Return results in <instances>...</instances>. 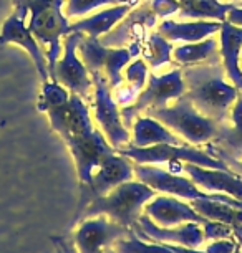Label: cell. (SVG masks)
Instances as JSON below:
<instances>
[{
  "instance_id": "obj_40",
  "label": "cell",
  "mask_w": 242,
  "mask_h": 253,
  "mask_svg": "<svg viewBox=\"0 0 242 253\" xmlns=\"http://www.w3.org/2000/svg\"><path fill=\"white\" fill-rule=\"evenodd\" d=\"M13 2H17V0H13Z\"/></svg>"
},
{
  "instance_id": "obj_1",
  "label": "cell",
  "mask_w": 242,
  "mask_h": 253,
  "mask_svg": "<svg viewBox=\"0 0 242 253\" xmlns=\"http://www.w3.org/2000/svg\"><path fill=\"white\" fill-rule=\"evenodd\" d=\"M186 84L184 94L194 108L206 118L224 124L229 118L232 104L239 98V88L224 80L226 70L221 56L206 63L188 65L181 70Z\"/></svg>"
},
{
  "instance_id": "obj_31",
  "label": "cell",
  "mask_w": 242,
  "mask_h": 253,
  "mask_svg": "<svg viewBox=\"0 0 242 253\" xmlns=\"http://www.w3.org/2000/svg\"><path fill=\"white\" fill-rule=\"evenodd\" d=\"M146 76H148V68L143 60H136L126 68V80L130 83V94L131 98H138V94L143 91Z\"/></svg>"
},
{
  "instance_id": "obj_16",
  "label": "cell",
  "mask_w": 242,
  "mask_h": 253,
  "mask_svg": "<svg viewBox=\"0 0 242 253\" xmlns=\"http://www.w3.org/2000/svg\"><path fill=\"white\" fill-rule=\"evenodd\" d=\"M183 172L189 175L197 187L204 190H217L224 192L231 197L242 200V179L237 174H232V170H221V169H209V167H201L196 164H181Z\"/></svg>"
},
{
  "instance_id": "obj_35",
  "label": "cell",
  "mask_w": 242,
  "mask_h": 253,
  "mask_svg": "<svg viewBox=\"0 0 242 253\" xmlns=\"http://www.w3.org/2000/svg\"><path fill=\"white\" fill-rule=\"evenodd\" d=\"M221 161L226 162L227 167H229V170H234V172L242 175V161H237V159H234V157H227V156L222 157Z\"/></svg>"
},
{
  "instance_id": "obj_5",
  "label": "cell",
  "mask_w": 242,
  "mask_h": 253,
  "mask_svg": "<svg viewBox=\"0 0 242 253\" xmlns=\"http://www.w3.org/2000/svg\"><path fill=\"white\" fill-rule=\"evenodd\" d=\"M133 169H135L136 177L141 182H145L154 190H161V192L178 195V197H184L189 200H196V199L217 200V202H224L242 209V202L239 199L231 197L227 194H206L191 179L181 177V175L169 172V170L159 169V167H153V166H143L140 162H133Z\"/></svg>"
},
{
  "instance_id": "obj_12",
  "label": "cell",
  "mask_w": 242,
  "mask_h": 253,
  "mask_svg": "<svg viewBox=\"0 0 242 253\" xmlns=\"http://www.w3.org/2000/svg\"><path fill=\"white\" fill-rule=\"evenodd\" d=\"M135 169H133V162L128 161L125 156L111 154L93 170L92 180L87 185H82V202L80 205H88L93 199L106 195L116 189L118 185L133 179Z\"/></svg>"
},
{
  "instance_id": "obj_25",
  "label": "cell",
  "mask_w": 242,
  "mask_h": 253,
  "mask_svg": "<svg viewBox=\"0 0 242 253\" xmlns=\"http://www.w3.org/2000/svg\"><path fill=\"white\" fill-rule=\"evenodd\" d=\"M171 56L179 65L188 66V65H199V63H206L209 60H214L217 56H221V51L216 38L207 37L201 42L176 46V48H173Z\"/></svg>"
},
{
  "instance_id": "obj_2",
  "label": "cell",
  "mask_w": 242,
  "mask_h": 253,
  "mask_svg": "<svg viewBox=\"0 0 242 253\" xmlns=\"http://www.w3.org/2000/svg\"><path fill=\"white\" fill-rule=\"evenodd\" d=\"M15 12L28 20V30L39 43L47 46V63L48 75L53 71L55 63L60 60L61 38L72 33L70 25L63 13V0H17Z\"/></svg>"
},
{
  "instance_id": "obj_22",
  "label": "cell",
  "mask_w": 242,
  "mask_h": 253,
  "mask_svg": "<svg viewBox=\"0 0 242 253\" xmlns=\"http://www.w3.org/2000/svg\"><path fill=\"white\" fill-rule=\"evenodd\" d=\"M232 126L221 124V132L214 139V147L222 157H237L242 156V94L236 99L231 109Z\"/></svg>"
},
{
  "instance_id": "obj_9",
  "label": "cell",
  "mask_w": 242,
  "mask_h": 253,
  "mask_svg": "<svg viewBox=\"0 0 242 253\" xmlns=\"http://www.w3.org/2000/svg\"><path fill=\"white\" fill-rule=\"evenodd\" d=\"M83 33L72 32L63 37V58L55 63L53 71L50 73L51 81H56L61 86L82 98L90 96V89L93 88V78L83 65V61L77 56V46Z\"/></svg>"
},
{
  "instance_id": "obj_4",
  "label": "cell",
  "mask_w": 242,
  "mask_h": 253,
  "mask_svg": "<svg viewBox=\"0 0 242 253\" xmlns=\"http://www.w3.org/2000/svg\"><path fill=\"white\" fill-rule=\"evenodd\" d=\"M146 116L158 119L166 127L186 137L193 144H204L214 141L221 132V124L206 118L194 108L186 94L176 98L173 106H159L145 109Z\"/></svg>"
},
{
  "instance_id": "obj_3",
  "label": "cell",
  "mask_w": 242,
  "mask_h": 253,
  "mask_svg": "<svg viewBox=\"0 0 242 253\" xmlns=\"http://www.w3.org/2000/svg\"><path fill=\"white\" fill-rule=\"evenodd\" d=\"M156 190L141 180H128L113 189L106 195L93 199L83 210V218L93 215H108L123 227H133L140 217L143 205L154 197Z\"/></svg>"
},
{
  "instance_id": "obj_11",
  "label": "cell",
  "mask_w": 242,
  "mask_h": 253,
  "mask_svg": "<svg viewBox=\"0 0 242 253\" xmlns=\"http://www.w3.org/2000/svg\"><path fill=\"white\" fill-rule=\"evenodd\" d=\"M92 78L95 88V118H97L98 124L101 126L105 137L111 144L113 149H121L123 146L130 142L131 134L128 131V127L123 124L121 114L118 111L115 99L111 96L105 75L95 73L92 75Z\"/></svg>"
},
{
  "instance_id": "obj_14",
  "label": "cell",
  "mask_w": 242,
  "mask_h": 253,
  "mask_svg": "<svg viewBox=\"0 0 242 253\" xmlns=\"http://www.w3.org/2000/svg\"><path fill=\"white\" fill-rule=\"evenodd\" d=\"M72 151L77 164L78 177L82 185H87L92 180V174L97 167L106 159L108 156L115 154V149L101 134V131L93 129L92 134L82 137V139L72 141L66 144Z\"/></svg>"
},
{
  "instance_id": "obj_23",
  "label": "cell",
  "mask_w": 242,
  "mask_h": 253,
  "mask_svg": "<svg viewBox=\"0 0 242 253\" xmlns=\"http://www.w3.org/2000/svg\"><path fill=\"white\" fill-rule=\"evenodd\" d=\"M133 146L136 147H146L154 144H181V141L174 136V132L169 131L163 123L158 119L143 116L136 118L133 124Z\"/></svg>"
},
{
  "instance_id": "obj_19",
  "label": "cell",
  "mask_w": 242,
  "mask_h": 253,
  "mask_svg": "<svg viewBox=\"0 0 242 253\" xmlns=\"http://www.w3.org/2000/svg\"><path fill=\"white\" fill-rule=\"evenodd\" d=\"M221 60L224 65L227 78L232 81L236 88L242 91V70L239 66L241 51H242V27L224 20L221 23Z\"/></svg>"
},
{
  "instance_id": "obj_30",
  "label": "cell",
  "mask_w": 242,
  "mask_h": 253,
  "mask_svg": "<svg viewBox=\"0 0 242 253\" xmlns=\"http://www.w3.org/2000/svg\"><path fill=\"white\" fill-rule=\"evenodd\" d=\"M138 0H66L65 17H82L101 5H135Z\"/></svg>"
},
{
  "instance_id": "obj_21",
  "label": "cell",
  "mask_w": 242,
  "mask_h": 253,
  "mask_svg": "<svg viewBox=\"0 0 242 253\" xmlns=\"http://www.w3.org/2000/svg\"><path fill=\"white\" fill-rule=\"evenodd\" d=\"M222 22H174L164 20L158 27V33L163 35L169 42H186V43H194L201 42L204 38L214 35L221 30Z\"/></svg>"
},
{
  "instance_id": "obj_20",
  "label": "cell",
  "mask_w": 242,
  "mask_h": 253,
  "mask_svg": "<svg viewBox=\"0 0 242 253\" xmlns=\"http://www.w3.org/2000/svg\"><path fill=\"white\" fill-rule=\"evenodd\" d=\"M154 22H156V15L151 12L148 3H145V5H141L138 10L131 12V15L123 23H120V25L116 23V25L113 27L111 33H106V35L99 37V42L105 46L121 48L123 43L133 40V37H135L138 32L153 27Z\"/></svg>"
},
{
  "instance_id": "obj_36",
  "label": "cell",
  "mask_w": 242,
  "mask_h": 253,
  "mask_svg": "<svg viewBox=\"0 0 242 253\" xmlns=\"http://www.w3.org/2000/svg\"><path fill=\"white\" fill-rule=\"evenodd\" d=\"M53 242L56 243V247H58L60 253H77L72 243L63 240V238H53Z\"/></svg>"
},
{
  "instance_id": "obj_34",
  "label": "cell",
  "mask_w": 242,
  "mask_h": 253,
  "mask_svg": "<svg viewBox=\"0 0 242 253\" xmlns=\"http://www.w3.org/2000/svg\"><path fill=\"white\" fill-rule=\"evenodd\" d=\"M231 250H232V245H227L226 242H217L207 248L206 253H231Z\"/></svg>"
},
{
  "instance_id": "obj_26",
  "label": "cell",
  "mask_w": 242,
  "mask_h": 253,
  "mask_svg": "<svg viewBox=\"0 0 242 253\" xmlns=\"http://www.w3.org/2000/svg\"><path fill=\"white\" fill-rule=\"evenodd\" d=\"M236 3H222L219 0H183L178 10L179 18H216L224 22L226 15Z\"/></svg>"
},
{
  "instance_id": "obj_27",
  "label": "cell",
  "mask_w": 242,
  "mask_h": 253,
  "mask_svg": "<svg viewBox=\"0 0 242 253\" xmlns=\"http://www.w3.org/2000/svg\"><path fill=\"white\" fill-rule=\"evenodd\" d=\"M191 204L202 217H209L212 220H219L226 223L242 222V209L234 207V205L209 199H196Z\"/></svg>"
},
{
  "instance_id": "obj_7",
  "label": "cell",
  "mask_w": 242,
  "mask_h": 253,
  "mask_svg": "<svg viewBox=\"0 0 242 253\" xmlns=\"http://www.w3.org/2000/svg\"><path fill=\"white\" fill-rule=\"evenodd\" d=\"M120 154L128 157V159L140 162V164H163V162H189L201 167H209V169H221L229 170V167L224 161L217 157L209 156L196 147H186L178 144H154L146 147H136L123 146L120 149Z\"/></svg>"
},
{
  "instance_id": "obj_38",
  "label": "cell",
  "mask_w": 242,
  "mask_h": 253,
  "mask_svg": "<svg viewBox=\"0 0 242 253\" xmlns=\"http://www.w3.org/2000/svg\"><path fill=\"white\" fill-rule=\"evenodd\" d=\"M239 66H241V70H242V56H241V60H239Z\"/></svg>"
},
{
  "instance_id": "obj_18",
  "label": "cell",
  "mask_w": 242,
  "mask_h": 253,
  "mask_svg": "<svg viewBox=\"0 0 242 253\" xmlns=\"http://www.w3.org/2000/svg\"><path fill=\"white\" fill-rule=\"evenodd\" d=\"M135 225L145 237L154 242H174L183 247H197L204 240V233L196 222H188L186 225L174 230V228H159L151 218L140 215Z\"/></svg>"
},
{
  "instance_id": "obj_33",
  "label": "cell",
  "mask_w": 242,
  "mask_h": 253,
  "mask_svg": "<svg viewBox=\"0 0 242 253\" xmlns=\"http://www.w3.org/2000/svg\"><path fill=\"white\" fill-rule=\"evenodd\" d=\"M226 20L234 23V25H237V27H242V7L236 5L234 8H231L226 15Z\"/></svg>"
},
{
  "instance_id": "obj_15",
  "label": "cell",
  "mask_w": 242,
  "mask_h": 253,
  "mask_svg": "<svg viewBox=\"0 0 242 253\" xmlns=\"http://www.w3.org/2000/svg\"><path fill=\"white\" fill-rule=\"evenodd\" d=\"M7 43L20 45L23 50H27L28 55L32 56L37 70H39V75H40V78L44 80V83L50 80L47 56L44 55V51H42L40 43L35 40V37L32 35V32L28 30V27L25 25V18L18 15L17 12L12 13L2 27L0 45H7Z\"/></svg>"
},
{
  "instance_id": "obj_8",
  "label": "cell",
  "mask_w": 242,
  "mask_h": 253,
  "mask_svg": "<svg viewBox=\"0 0 242 253\" xmlns=\"http://www.w3.org/2000/svg\"><path fill=\"white\" fill-rule=\"evenodd\" d=\"M184 91H186V84H184L181 70H171L169 73L163 76H156L151 73L148 86L143 88V91L138 94L136 101L120 111L123 124L126 127L133 126L135 118H138V114L143 113L145 109L166 106L171 99L184 94Z\"/></svg>"
},
{
  "instance_id": "obj_13",
  "label": "cell",
  "mask_w": 242,
  "mask_h": 253,
  "mask_svg": "<svg viewBox=\"0 0 242 253\" xmlns=\"http://www.w3.org/2000/svg\"><path fill=\"white\" fill-rule=\"evenodd\" d=\"M125 235H130L128 227L108 220L106 215L87 217L75 233V245L78 253H103Z\"/></svg>"
},
{
  "instance_id": "obj_29",
  "label": "cell",
  "mask_w": 242,
  "mask_h": 253,
  "mask_svg": "<svg viewBox=\"0 0 242 253\" xmlns=\"http://www.w3.org/2000/svg\"><path fill=\"white\" fill-rule=\"evenodd\" d=\"M174 46L171 45L169 40H166L163 35H159L158 32L151 33L148 40V50H146V60L153 68L169 63L171 61V53H173Z\"/></svg>"
},
{
  "instance_id": "obj_17",
  "label": "cell",
  "mask_w": 242,
  "mask_h": 253,
  "mask_svg": "<svg viewBox=\"0 0 242 253\" xmlns=\"http://www.w3.org/2000/svg\"><path fill=\"white\" fill-rule=\"evenodd\" d=\"M145 210L151 220L163 227L178 225V223L183 222H196V223L207 222L194 207L174 197H169V195H159V197H156L153 202L146 205Z\"/></svg>"
},
{
  "instance_id": "obj_24",
  "label": "cell",
  "mask_w": 242,
  "mask_h": 253,
  "mask_svg": "<svg viewBox=\"0 0 242 253\" xmlns=\"http://www.w3.org/2000/svg\"><path fill=\"white\" fill-rule=\"evenodd\" d=\"M131 8L133 5H118V7L108 8V10H103L97 13V15L85 18V20H78L72 23L70 30L80 32V33H83V35H88L93 38H99L101 35H105L106 32H110L128 12H131Z\"/></svg>"
},
{
  "instance_id": "obj_32",
  "label": "cell",
  "mask_w": 242,
  "mask_h": 253,
  "mask_svg": "<svg viewBox=\"0 0 242 253\" xmlns=\"http://www.w3.org/2000/svg\"><path fill=\"white\" fill-rule=\"evenodd\" d=\"M149 8L156 17H168L178 13L181 8V2L179 0H151Z\"/></svg>"
},
{
  "instance_id": "obj_37",
  "label": "cell",
  "mask_w": 242,
  "mask_h": 253,
  "mask_svg": "<svg viewBox=\"0 0 242 253\" xmlns=\"http://www.w3.org/2000/svg\"><path fill=\"white\" fill-rule=\"evenodd\" d=\"M103 253H115V250H113V248H108V250H105Z\"/></svg>"
},
{
  "instance_id": "obj_6",
  "label": "cell",
  "mask_w": 242,
  "mask_h": 253,
  "mask_svg": "<svg viewBox=\"0 0 242 253\" xmlns=\"http://www.w3.org/2000/svg\"><path fill=\"white\" fill-rule=\"evenodd\" d=\"M77 51L82 56L83 65L87 66L90 75H105L110 88L120 86L123 81L121 70L135 56L131 48H111V46H105L99 42V38H93L88 35H82Z\"/></svg>"
},
{
  "instance_id": "obj_10",
  "label": "cell",
  "mask_w": 242,
  "mask_h": 253,
  "mask_svg": "<svg viewBox=\"0 0 242 253\" xmlns=\"http://www.w3.org/2000/svg\"><path fill=\"white\" fill-rule=\"evenodd\" d=\"M44 113L48 114L51 127L63 137L66 144L93 132L87 104L82 96L75 93H70V96L63 101L45 108Z\"/></svg>"
},
{
  "instance_id": "obj_39",
  "label": "cell",
  "mask_w": 242,
  "mask_h": 253,
  "mask_svg": "<svg viewBox=\"0 0 242 253\" xmlns=\"http://www.w3.org/2000/svg\"><path fill=\"white\" fill-rule=\"evenodd\" d=\"M179 2H183V0H179Z\"/></svg>"
},
{
  "instance_id": "obj_28",
  "label": "cell",
  "mask_w": 242,
  "mask_h": 253,
  "mask_svg": "<svg viewBox=\"0 0 242 253\" xmlns=\"http://www.w3.org/2000/svg\"><path fill=\"white\" fill-rule=\"evenodd\" d=\"M130 240H118L115 243V253H204V252H194L188 250L183 247H169V245H156V243H145L135 238V235H130Z\"/></svg>"
}]
</instances>
